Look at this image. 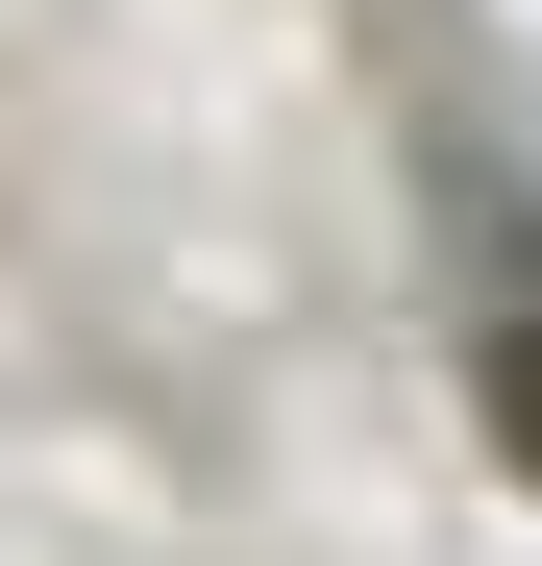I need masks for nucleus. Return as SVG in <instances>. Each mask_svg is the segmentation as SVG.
I'll list each match as a JSON object with an SVG mask.
<instances>
[{
  "label": "nucleus",
  "mask_w": 542,
  "mask_h": 566,
  "mask_svg": "<svg viewBox=\"0 0 542 566\" xmlns=\"http://www.w3.org/2000/svg\"><path fill=\"white\" fill-rule=\"evenodd\" d=\"M469 369H493V419H518V468H542V222H518V198H469Z\"/></svg>",
  "instance_id": "nucleus-1"
}]
</instances>
